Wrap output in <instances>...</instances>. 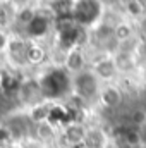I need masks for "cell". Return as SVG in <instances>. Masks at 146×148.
I'll list each match as a JSON object with an SVG mask.
<instances>
[{
	"label": "cell",
	"instance_id": "cell-12",
	"mask_svg": "<svg viewBox=\"0 0 146 148\" xmlns=\"http://www.w3.org/2000/svg\"><path fill=\"white\" fill-rule=\"evenodd\" d=\"M84 148H107L108 147V138L100 127H91L86 129V136L83 141Z\"/></svg>",
	"mask_w": 146,
	"mask_h": 148
},
{
	"label": "cell",
	"instance_id": "cell-21",
	"mask_svg": "<svg viewBox=\"0 0 146 148\" xmlns=\"http://www.w3.org/2000/svg\"><path fill=\"white\" fill-rule=\"evenodd\" d=\"M124 5H126V12H127L129 16H132V17H138V16H141V14L145 12V3H143V2L129 0V2H126Z\"/></svg>",
	"mask_w": 146,
	"mask_h": 148
},
{
	"label": "cell",
	"instance_id": "cell-20",
	"mask_svg": "<svg viewBox=\"0 0 146 148\" xmlns=\"http://www.w3.org/2000/svg\"><path fill=\"white\" fill-rule=\"evenodd\" d=\"M122 140H124V145L129 147V148L139 147V143H141V131H138V129H129L127 133H124Z\"/></svg>",
	"mask_w": 146,
	"mask_h": 148
},
{
	"label": "cell",
	"instance_id": "cell-8",
	"mask_svg": "<svg viewBox=\"0 0 146 148\" xmlns=\"http://www.w3.org/2000/svg\"><path fill=\"white\" fill-rule=\"evenodd\" d=\"M84 136H86V127L83 124H79V122L67 124L65 129H64V133H62V140L69 147H79V145H83Z\"/></svg>",
	"mask_w": 146,
	"mask_h": 148
},
{
	"label": "cell",
	"instance_id": "cell-18",
	"mask_svg": "<svg viewBox=\"0 0 146 148\" xmlns=\"http://www.w3.org/2000/svg\"><path fill=\"white\" fill-rule=\"evenodd\" d=\"M36 14H38V12L33 9V7L26 5V7H23V9H17V10H16V14H14V17H16V21H17L19 24L28 26V24L36 17Z\"/></svg>",
	"mask_w": 146,
	"mask_h": 148
},
{
	"label": "cell",
	"instance_id": "cell-15",
	"mask_svg": "<svg viewBox=\"0 0 146 148\" xmlns=\"http://www.w3.org/2000/svg\"><path fill=\"white\" fill-rule=\"evenodd\" d=\"M46 57V52L41 45H38L35 41H29V47H28V64L29 66H38L45 60Z\"/></svg>",
	"mask_w": 146,
	"mask_h": 148
},
{
	"label": "cell",
	"instance_id": "cell-7",
	"mask_svg": "<svg viewBox=\"0 0 146 148\" xmlns=\"http://www.w3.org/2000/svg\"><path fill=\"white\" fill-rule=\"evenodd\" d=\"M93 74H95L98 79L110 81V79L117 74V67H115L113 57H110V55H103L102 59L95 60V64H93Z\"/></svg>",
	"mask_w": 146,
	"mask_h": 148
},
{
	"label": "cell",
	"instance_id": "cell-19",
	"mask_svg": "<svg viewBox=\"0 0 146 148\" xmlns=\"http://www.w3.org/2000/svg\"><path fill=\"white\" fill-rule=\"evenodd\" d=\"M14 143H17V141H16L10 127L5 124H0V148H9Z\"/></svg>",
	"mask_w": 146,
	"mask_h": 148
},
{
	"label": "cell",
	"instance_id": "cell-24",
	"mask_svg": "<svg viewBox=\"0 0 146 148\" xmlns=\"http://www.w3.org/2000/svg\"><path fill=\"white\" fill-rule=\"evenodd\" d=\"M9 148H24V147H21L19 143H14V145H10V147H9Z\"/></svg>",
	"mask_w": 146,
	"mask_h": 148
},
{
	"label": "cell",
	"instance_id": "cell-3",
	"mask_svg": "<svg viewBox=\"0 0 146 148\" xmlns=\"http://www.w3.org/2000/svg\"><path fill=\"white\" fill-rule=\"evenodd\" d=\"M74 95L79 100H93L95 97H100V83L98 77L93 74V71H83L76 74L72 81Z\"/></svg>",
	"mask_w": 146,
	"mask_h": 148
},
{
	"label": "cell",
	"instance_id": "cell-5",
	"mask_svg": "<svg viewBox=\"0 0 146 148\" xmlns=\"http://www.w3.org/2000/svg\"><path fill=\"white\" fill-rule=\"evenodd\" d=\"M28 47H29V41L24 38L10 40V43L7 47V55H9V60L12 62V66H17V67L29 66L28 64Z\"/></svg>",
	"mask_w": 146,
	"mask_h": 148
},
{
	"label": "cell",
	"instance_id": "cell-17",
	"mask_svg": "<svg viewBox=\"0 0 146 148\" xmlns=\"http://www.w3.org/2000/svg\"><path fill=\"white\" fill-rule=\"evenodd\" d=\"M113 35H115V38H117V41L122 45L124 41H127V40L132 38L134 29H132V26L127 24V23H119V24L113 26Z\"/></svg>",
	"mask_w": 146,
	"mask_h": 148
},
{
	"label": "cell",
	"instance_id": "cell-16",
	"mask_svg": "<svg viewBox=\"0 0 146 148\" xmlns=\"http://www.w3.org/2000/svg\"><path fill=\"white\" fill-rule=\"evenodd\" d=\"M35 133H36V138L40 141H50V140L55 138V124H52L48 121L46 122H40L35 127Z\"/></svg>",
	"mask_w": 146,
	"mask_h": 148
},
{
	"label": "cell",
	"instance_id": "cell-22",
	"mask_svg": "<svg viewBox=\"0 0 146 148\" xmlns=\"http://www.w3.org/2000/svg\"><path fill=\"white\" fill-rule=\"evenodd\" d=\"M131 119H132L134 124H138V126L141 127V126L146 122V112L141 110V109H139V110H134L132 112V115H131Z\"/></svg>",
	"mask_w": 146,
	"mask_h": 148
},
{
	"label": "cell",
	"instance_id": "cell-11",
	"mask_svg": "<svg viewBox=\"0 0 146 148\" xmlns=\"http://www.w3.org/2000/svg\"><path fill=\"white\" fill-rule=\"evenodd\" d=\"M50 29V21L41 16V14H36V17L26 26V35L28 38H33V40H38V38H43Z\"/></svg>",
	"mask_w": 146,
	"mask_h": 148
},
{
	"label": "cell",
	"instance_id": "cell-9",
	"mask_svg": "<svg viewBox=\"0 0 146 148\" xmlns=\"http://www.w3.org/2000/svg\"><path fill=\"white\" fill-rule=\"evenodd\" d=\"M64 69L67 73H72V74L83 73V69H84V53H83V50L79 47L69 50V52H65Z\"/></svg>",
	"mask_w": 146,
	"mask_h": 148
},
{
	"label": "cell",
	"instance_id": "cell-2",
	"mask_svg": "<svg viewBox=\"0 0 146 148\" xmlns=\"http://www.w3.org/2000/svg\"><path fill=\"white\" fill-rule=\"evenodd\" d=\"M103 14V3L102 2H95V0H77L72 5V17L74 24L81 26V28H88V26H95L98 24L100 17Z\"/></svg>",
	"mask_w": 146,
	"mask_h": 148
},
{
	"label": "cell",
	"instance_id": "cell-14",
	"mask_svg": "<svg viewBox=\"0 0 146 148\" xmlns=\"http://www.w3.org/2000/svg\"><path fill=\"white\" fill-rule=\"evenodd\" d=\"M113 62H115L117 71H120V73H129V71H132L136 67V60H134L132 53L131 52H126V50L117 52L113 55Z\"/></svg>",
	"mask_w": 146,
	"mask_h": 148
},
{
	"label": "cell",
	"instance_id": "cell-1",
	"mask_svg": "<svg viewBox=\"0 0 146 148\" xmlns=\"http://www.w3.org/2000/svg\"><path fill=\"white\" fill-rule=\"evenodd\" d=\"M38 83L45 100L48 102L53 98H62L72 90V79L69 77V73L65 69H52L43 74Z\"/></svg>",
	"mask_w": 146,
	"mask_h": 148
},
{
	"label": "cell",
	"instance_id": "cell-13",
	"mask_svg": "<svg viewBox=\"0 0 146 148\" xmlns=\"http://www.w3.org/2000/svg\"><path fill=\"white\" fill-rule=\"evenodd\" d=\"M52 110H53V103L45 100L43 103H40L36 107L29 109V119L35 122V124H40V122H46L52 115Z\"/></svg>",
	"mask_w": 146,
	"mask_h": 148
},
{
	"label": "cell",
	"instance_id": "cell-6",
	"mask_svg": "<svg viewBox=\"0 0 146 148\" xmlns=\"http://www.w3.org/2000/svg\"><path fill=\"white\" fill-rule=\"evenodd\" d=\"M17 91H19V97H21L23 103H26L29 109H33V107H36V105L45 102V97H43V91H41L38 81H26V83H23Z\"/></svg>",
	"mask_w": 146,
	"mask_h": 148
},
{
	"label": "cell",
	"instance_id": "cell-23",
	"mask_svg": "<svg viewBox=\"0 0 146 148\" xmlns=\"http://www.w3.org/2000/svg\"><path fill=\"white\" fill-rule=\"evenodd\" d=\"M9 43H10L9 35H7L3 29H0V53H5V52H7V47H9Z\"/></svg>",
	"mask_w": 146,
	"mask_h": 148
},
{
	"label": "cell",
	"instance_id": "cell-4",
	"mask_svg": "<svg viewBox=\"0 0 146 148\" xmlns=\"http://www.w3.org/2000/svg\"><path fill=\"white\" fill-rule=\"evenodd\" d=\"M93 43L98 50H102L103 53H113L119 50L120 43L117 41V38L113 35V28H110L107 24H100L95 29L93 35Z\"/></svg>",
	"mask_w": 146,
	"mask_h": 148
},
{
	"label": "cell",
	"instance_id": "cell-10",
	"mask_svg": "<svg viewBox=\"0 0 146 148\" xmlns=\"http://www.w3.org/2000/svg\"><path fill=\"white\" fill-rule=\"evenodd\" d=\"M100 102L105 105V107H108V109H115V107H119L120 103H122V91H120V88H117V86H113V84H107L105 88H102L100 90Z\"/></svg>",
	"mask_w": 146,
	"mask_h": 148
}]
</instances>
